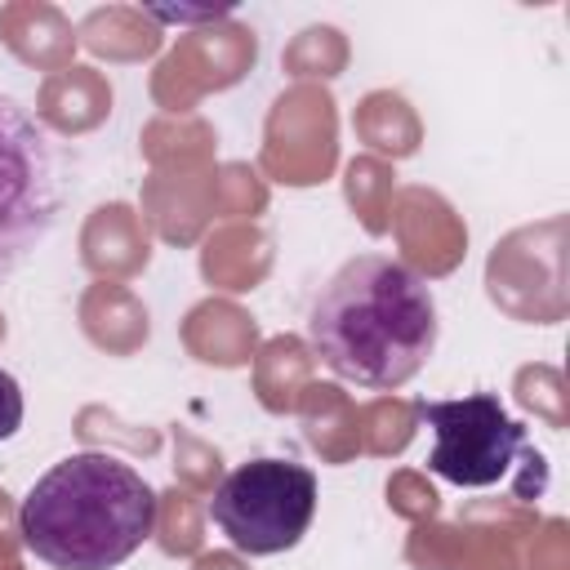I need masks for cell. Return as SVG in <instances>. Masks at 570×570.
Instances as JSON below:
<instances>
[{"instance_id": "6da1fadb", "label": "cell", "mask_w": 570, "mask_h": 570, "mask_svg": "<svg viewBox=\"0 0 570 570\" xmlns=\"http://www.w3.org/2000/svg\"><path fill=\"white\" fill-rule=\"evenodd\" d=\"M307 338L338 379L392 392L410 383L436 347V298L405 263L361 254L316 294Z\"/></svg>"}, {"instance_id": "7a4b0ae2", "label": "cell", "mask_w": 570, "mask_h": 570, "mask_svg": "<svg viewBox=\"0 0 570 570\" xmlns=\"http://www.w3.org/2000/svg\"><path fill=\"white\" fill-rule=\"evenodd\" d=\"M156 512V490L129 463L85 450L27 490L18 534L53 570H116L151 539Z\"/></svg>"}, {"instance_id": "3957f363", "label": "cell", "mask_w": 570, "mask_h": 570, "mask_svg": "<svg viewBox=\"0 0 570 570\" xmlns=\"http://www.w3.org/2000/svg\"><path fill=\"white\" fill-rule=\"evenodd\" d=\"M62 214V160L49 125L0 94V285L49 240Z\"/></svg>"}, {"instance_id": "277c9868", "label": "cell", "mask_w": 570, "mask_h": 570, "mask_svg": "<svg viewBox=\"0 0 570 570\" xmlns=\"http://www.w3.org/2000/svg\"><path fill=\"white\" fill-rule=\"evenodd\" d=\"M209 517L245 557L285 552L316 517V476L289 459H249L223 476L209 499Z\"/></svg>"}, {"instance_id": "5b68a950", "label": "cell", "mask_w": 570, "mask_h": 570, "mask_svg": "<svg viewBox=\"0 0 570 570\" xmlns=\"http://www.w3.org/2000/svg\"><path fill=\"white\" fill-rule=\"evenodd\" d=\"M419 419L436 432V445L428 454V472L485 490L508 476V468L530 454L525 428L503 410L494 392H472L459 401H419Z\"/></svg>"}, {"instance_id": "8992f818", "label": "cell", "mask_w": 570, "mask_h": 570, "mask_svg": "<svg viewBox=\"0 0 570 570\" xmlns=\"http://www.w3.org/2000/svg\"><path fill=\"white\" fill-rule=\"evenodd\" d=\"M22 387L9 370H0V441H9L18 428H22Z\"/></svg>"}]
</instances>
